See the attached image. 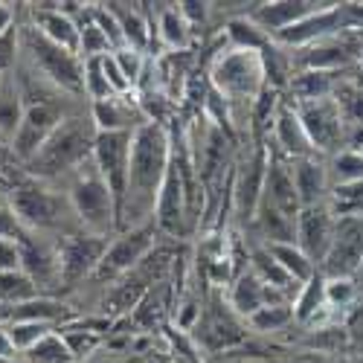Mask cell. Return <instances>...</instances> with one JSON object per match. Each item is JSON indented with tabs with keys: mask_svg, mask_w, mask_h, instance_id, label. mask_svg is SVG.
<instances>
[{
	"mask_svg": "<svg viewBox=\"0 0 363 363\" xmlns=\"http://www.w3.org/2000/svg\"><path fill=\"white\" fill-rule=\"evenodd\" d=\"M9 328V337H12V343H15V349L23 354V352H29L38 340H44L47 335H50V325L47 323H26V320H15V323H9L6 325Z\"/></svg>",
	"mask_w": 363,
	"mask_h": 363,
	"instance_id": "cell-29",
	"label": "cell"
},
{
	"mask_svg": "<svg viewBox=\"0 0 363 363\" xmlns=\"http://www.w3.org/2000/svg\"><path fill=\"white\" fill-rule=\"evenodd\" d=\"M264 177H267V166H264V155H259L245 166L238 177V186H235V203H238V213L245 218H253L256 209L262 203V192H264Z\"/></svg>",
	"mask_w": 363,
	"mask_h": 363,
	"instance_id": "cell-15",
	"label": "cell"
},
{
	"mask_svg": "<svg viewBox=\"0 0 363 363\" xmlns=\"http://www.w3.org/2000/svg\"><path fill=\"white\" fill-rule=\"evenodd\" d=\"M270 250V256H274L279 264H282V270L291 277V279H308L311 277V259L302 253L299 247H294V245H270L267 247Z\"/></svg>",
	"mask_w": 363,
	"mask_h": 363,
	"instance_id": "cell-25",
	"label": "cell"
},
{
	"mask_svg": "<svg viewBox=\"0 0 363 363\" xmlns=\"http://www.w3.org/2000/svg\"><path fill=\"white\" fill-rule=\"evenodd\" d=\"M21 50L29 55V62L38 70L41 79L52 82L55 87L67 90H84V67L79 65V55L47 41L35 26L21 33Z\"/></svg>",
	"mask_w": 363,
	"mask_h": 363,
	"instance_id": "cell-4",
	"label": "cell"
},
{
	"mask_svg": "<svg viewBox=\"0 0 363 363\" xmlns=\"http://www.w3.org/2000/svg\"><path fill=\"white\" fill-rule=\"evenodd\" d=\"M38 296V285L29 279L23 270H9V274H0V302L4 306H23V302Z\"/></svg>",
	"mask_w": 363,
	"mask_h": 363,
	"instance_id": "cell-23",
	"label": "cell"
},
{
	"mask_svg": "<svg viewBox=\"0 0 363 363\" xmlns=\"http://www.w3.org/2000/svg\"><path fill=\"white\" fill-rule=\"evenodd\" d=\"M277 134H279V143L294 151V155H306L308 151V137H306V128H302L299 116H294L291 111H282L279 119H277Z\"/></svg>",
	"mask_w": 363,
	"mask_h": 363,
	"instance_id": "cell-26",
	"label": "cell"
},
{
	"mask_svg": "<svg viewBox=\"0 0 363 363\" xmlns=\"http://www.w3.org/2000/svg\"><path fill=\"white\" fill-rule=\"evenodd\" d=\"M160 38L174 52L186 47V41H189V23H186L184 15H180V9H166L160 15Z\"/></svg>",
	"mask_w": 363,
	"mask_h": 363,
	"instance_id": "cell-27",
	"label": "cell"
},
{
	"mask_svg": "<svg viewBox=\"0 0 363 363\" xmlns=\"http://www.w3.org/2000/svg\"><path fill=\"white\" fill-rule=\"evenodd\" d=\"M335 166H337V177L343 180V184H346V180H354V184H357V180H363V157L340 155Z\"/></svg>",
	"mask_w": 363,
	"mask_h": 363,
	"instance_id": "cell-37",
	"label": "cell"
},
{
	"mask_svg": "<svg viewBox=\"0 0 363 363\" xmlns=\"http://www.w3.org/2000/svg\"><path fill=\"white\" fill-rule=\"evenodd\" d=\"M186 203H189V198L184 192V180H180L177 166L172 160L169 174L163 180V189H160V198H157V224L169 233H177L180 224H184V206Z\"/></svg>",
	"mask_w": 363,
	"mask_h": 363,
	"instance_id": "cell-14",
	"label": "cell"
},
{
	"mask_svg": "<svg viewBox=\"0 0 363 363\" xmlns=\"http://www.w3.org/2000/svg\"><path fill=\"white\" fill-rule=\"evenodd\" d=\"M148 247H151L148 230H140V233L116 238L113 245H108V253H105L99 270H102V274H119V270H128L131 264H137L145 256Z\"/></svg>",
	"mask_w": 363,
	"mask_h": 363,
	"instance_id": "cell-16",
	"label": "cell"
},
{
	"mask_svg": "<svg viewBox=\"0 0 363 363\" xmlns=\"http://www.w3.org/2000/svg\"><path fill=\"white\" fill-rule=\"evenodd\" d=\"M169 166H172V151H169V137L163 125L143 123L131 140L128 189H125L123 216L143 218L148 213H155Z\"/></svg>",
	"mask_w": 363,
	"mask_h": 363,
	"instance_id": "cell-1",
	"label": "cell"
},
{
	"mask_svg": "<svg viewBox=\"0 0 363 363\" xmlns=\"http://www.w3.org/2000/svg\"><path fill=\"white\" fill-rule=\"evenodd\" d=\"M70 206L79 216V221L84 224V230H90V235H105L111 227L119 224V206L113 192L108 189V184L102 180L94 157H90V166L79 172V177L70 186Z\"/></svg>",
	"mask_w": 363,
	"mask_h": 363,
	"instance_id": "cell-3",
	"label": "cell"
},
{
	"mask_svg": "<svg viewBox=\"0 0 363 363\" xmlns=\"http://www.w3.org/2000/svg\"><path fill=\"white\" fill-rule=\"evenodd\" d=\"M65 343L70 346L73 357H82V354H87L90 349H96L99 337H94L90 331H84V335H76V331H70V335H65Z\"/></svg>",
	"mask_w": 363,
	"mask_h": 363,
	"instance_id": "cell-40",
	"label": "cell"
},
{
	"mask_svg": "<svg viewBox=\"0 0 363 363\" xmlns=\"http://www.w3.org/2000/svg\"><path fill=\"white\" fill-rule=\"evenodd\" d=\"M18 52H21V33L12 26L9 33L0 35V76H6L15 67Z\"/></svg>",
	"mask_w": 363,
	"mask_h": 363,
	"instance_id": "cell-36",
	"label": "cell"
},
{
	"mask_svg": "<svg viewBox=\"0 0 363 363\" xmlns=\"http://www.w3.org/2000/svg\"><path fill=\"white\" fill-rule=\"evenodd\" d=\"M82 26V38H79V55L84 58V62H90V58H105L111 55V41L108 35L102 33V29L94 23V21H84L79 23Z\"/></svg>",
	"mask_w": 363,
	"mask_h": 363,
	"instance_id": "cell-28",
	"label": "cell"
},
{
	"mask_svg": "<svg viewBox=\"0 0 363 363\" xmlns=\"http://www.w3.org/2000/svg\"><path fill=\"white\" fill-rule=\"evenodd\" d=\"M0 363H18V360H4V357H0Z\"/></svg>",
	"mask_w": 363,
	"mask_h": 363,
	"instance_id": "cell-44",
	"label": "cell"
},
{
	"mask_svg": "<svg viewBox=\"0 0 363 363\" xmlns=\"http://www.w3.org/2000/svg\"><path fill=\"white\" fill-rule=\"evenodd\" d=\"M357 262H363V218H343L325 253V270L331 277H343L352 274Z\"/></svg>",
	"mask_w": 363,
	"mask_h": 363,
	"instance_id": "cell-10",
	"label": "cell"
},
{
	"mask_svg": "<svg viewBox=\"0 0 363 363\" xmlns=\"http://www.w3.org/2000/svg\"><path fill=\"white\" fill-rule=\"evenodd\" d=\"M21 245V270L33 279L38 288L50 285L52 279L62 277V264H58V253H52L44 241H35L23 230V235L18 238Z\"/></svg>",
	"mask_w": 363,
	"mask_h": 363,
	"instance_id": "cell-13",
	"label": "cell"
},
{
	"mask_svg": "<svg viewBox=\"0 0 363 363\" xmlns=\"http://www.w3.org/2000/svg\"><path fill=\"white\" fill-rule=\"evenodd\" d=\"M108 253L105 235H67L62 250H58V264H62V279L73 282L90 274L94 267L102 264Z\"/></svg>",
	"mask_w": 363,
	"mask_h": 363,
	"instance_id": "cell-9",
	"label": "cell"
},
{
	"mask_svg": "<svg viewBox=\"0 0 363 363\" xmlns=\"http://www.w3.org/2000/svg\"><path fill=\"white\" fill-rule=\"evenodd\" d=\"M291 311H288V306H264V308H259L253 317H247L250 320V325L256 328V331H277V328H282L285 323H291Z\"/></svg>",
	"mask_w": 363,
	"mask_h": 363,
	"instance_id": "cell-32",
	"label": "cell"
},
{
	"mask_svg": "<svg viewBox=\"0 0 363 363\" xmlns=\"http://www.w3.org/2000/svg\"><path fill=\"white\" fill-rule=\"evenodd\" d=\"M9 270H21V245L0 238V274H9Z\"/></svg>",
	"mask_w": 363,
	"mask_h": 363,
	"instance_id": "cell-39",
	"label": "cell"
},
{
	"mask_svg": "<svg viewBox=\"0 0 363 363\" xmlns=\"http://www.w3.org/2000/svg\"><path fill=\"white\" fill-rule=\"evenodd\" d=\"M62 108L55 102H29L26 105V113H23V123L15 134V151L23 157V160H33L41 145L52 137V131L62 125Z\"/></svg>",
	"mask_w": 363,
	"mask_h": 363,
	"instance_id": "cell-7",
	"label": "cell"
},
{
	"mask_svg": "<svg viewBox=\"0 0 363 363\" xmlns=\"http://www.w3.org/2000/svg\"><path fill=\"white\" fill-rule=\"evenodd\" d=\"M58 311H62V308H58L52 299L35 296V299L23 302V306H15L12 308V323L15 320H26V323H47L50 325V320L58 317Z\"/></svg>",
	"mask_w": 363,
	"mask_h": 363,
	"instance_id": "cell-30",
	"label": "cell"
},
{
	"mask_svg": "<svg viewBox=\"0 0 363 363\" xmlns=\"http://www.w3.org/2000/svg\"><path fill=\"white\" fill-rule=\"evenodd\" d=\"M294 90L299 94V99H308V102L325 99V90H328L325 73H306V76H299L294 82Z\"/></svg>",
	"mask_w": 363,
	"mask_h": 363,
	"instance_id": "cell-34",
	"label": "cell"
},
{
	"mask_svg": "<svg viewBox=\"0 0 363 363\" xmlns=\"http://www.w3.org/2000/svg\"><path fill=\"white\" fill-rule=\"evenodd\" d=\"M96 137H99V131L90 119H82V116L65 119V123L52 131V137L41 145L38 155L29 160V166H33L35 174H44V177L70 172L82 160L94 157Z\"/></svg>",
	"mask_w": 363,
	"mask_h": 363,
	"instance_id": "cell-2",
	"label": "cell"
},
{
	"mask_svg": "<svg viewBox=\"0 0 363 363\" xmlns=\"http://www.w3.org/2000/svg\"><path fill=\"white\" fill-rule=\"evenodd\" d=\"M84 90L90 94V99L94 102H102V99H111L113 90L102 73V58H90V62H84Z\"/></svg>",
	"mask_w": 363,
	"mask_h": 363,
	"instance_id": "cell-31",
	"label": "cell"
},
{
	"mask_svg": "<svg viewBox=\"0 0 363 363\" xmlns=\"http://www.w3.org/2000/svg\"><path fill=\"white\" fill-rule=\"evenodd\" d=\"M70 360H73L70 346L65 343L62 335H52V331L29 352H23V363H70Z\"/></svg>",
	"mask_w": 363,
	"mask_h": 363,
	"instance_id": "cell-24",
	"label": "cell"
},
{
	"mask_svg": "<svg viewBox=\"0 0 363 363\" xmlns=\"http://www.w3.org/2000/svg\"><path fill=\"white\" fill-rule=\"evenodd\" d=\"M131 140L134 131H99L96 148H94V163L108 184V189L116 198L119 216H123L125 189H128V163H131Z\"/></svg>",
	"mask_w": 363,
	"mask_h": 363,
	"instance_id": "cell-6",
	"label": "cell"
},
{
	"mask_svg": "<svg viewBox=\"0 0 363 363\" xmlns=\"http://www.w3.org/2000/svg\"><path fill=\"white\" fill-rule=\"evenodd\" d=\"M23 113H26L23 90L18 87L15 79H6L4 90H0V137L15 140L21 123H23Z\"/></svg>",
	"mask_w": 363,
	"mask_h": 363,
	"instance_id": "cell-18",
	"label": "cell"
},
{
	"mask_svg": "<svg viewBox=\"0 0 363 363\" xmlns=\"http://www.w3.org/2000/svg\"><path fill=\"white\" fill-rule=\"evenodd\" d=\"M230 35L238 44V50H262V44H264L262 29L253 21H233L230 23Z\"/></svg>",
	"mask_w": 363,
	"mask_h": 363,
	"instance_id": "cell-33",
	"label": "cell"
},
{
	"mask_svg": "<svg viewBox=\"0 0 363 363\" xmlns=\"http://www.w3.org/2000/svg\"><path fill=\"white\" fill-rule=\"evenodd\" d=\"M18 221L23 224V230H47V227H55L58 224V198L44 189V186H35V184H26V186H18L12 192V203Z\"/></svg>",
	"mask_w": 363,
	"mask_h": 363,
	"instance_id": "cell-8",
	"label": "cell"
},
{
	"mask_svg": "<svg viewBox=\"0 0 363 363\" xmlns=\"http://www.w3.org/2000/svg\"><path fill=\"white\" fill-rule=\"evenodd\" d=\"M108 9H111V12L116 15V21H119V29H123L125 47L143 52L145 44H148V23H145V18H143L137 9L125 6V4H111Z\"/></svg>",
	"mask_w": 363,
	"mask_h": 363,
	"instance_id": "cell-22",
	"label": "cell"
},
{
	"mask_svg": "<svg viewBox=\"0 0 363 363\" xmlns=\"http://www.w3.org/2000/svg\"><path fill=\"white\" fill-rule=\"evenodd\" d=\"M296 238H299V250L308 259H317L328 253L331 238H335V227H331L328 209L325 206H302V213L296 218Z\"/></svg>",
	"mask_w": 363,
	"mask_h": 363,
	"instance_id": "cell-12",
	"label": "cell"
},
{
	"mask_svg": "<svg viewBox=\"0 0 363 363\" xmlns=\"http://www.w3.org/2000/svg\"><path fill=\"white\" fill-rule=\"evenodd\" d=\"M0 357H4V360H18V357H21V352L15 349L6 325H0Z\"/></svg>",
	"mask_w": 363,
	"mask_h": 363,
	"instance_id": "cell-41",
	"label": "cell"
},
{
	"mask_svg": "<svg viewBox=\"0 0 363 363\" xmlns=\"http://www.w3.org/2000/svg\"><path fill=\"white\" fill-rule=\"evenodd\" d=\"M113 58H116L119 70H123V76L128 79V84H131V87H137V82H140V76H143V67H145L143 52L123 47V50H116V52H113Z\"/></svg>",
	"mask_w": 363,
	"mask_h": 363,
	"instance_id": "cell-35",
	"label": "cell"
},
{
	"mask_svg": "<svg viewBox=\"0 0 363 363\" xmlns=\"http://www.w3.org/2000/svg\"><path fill=\"white\" fill-rule=\"evenodd\" d=\"M299 123L306 128V137L308 143H314V148H335L340 143V134H343V111L328 102V99H320V102H311L299 111Z\"/></svg>",
	"mask_w": 363,
	"mask_h": 363,
	"instance_id": "cell-11",
	"label": "cell"
},
{
	"mask_svg": "<svg viewBox=\"0 0 363 363\" xmlns=\"http://www.w3.org/2000/svg\"><path fill=\"white\" fill-rule=\"evenodd\" d=\"M4 82H6V76H0V90H4Z\"/></svg>",
	"mask_w": 363,
	"mask_h": 363,
	"instance_id": "cell-43",
	"label": "cell"
},
{
	"mask_svg": "<svg viewBox=\"0 0 363 363\" xmlns=\"http://www.w3.org/2000/svg\"><path fill=\"white\" fill-rule=\"evenodd\" d=\"M294 184H296V195H299V203L302 206H314L325 189V172L308 160L302 157L296 166H294Z\"/></svg>",
	"mask_w": 363,
	"mask_h": 363,
	"instance_id": "cell-20",
	"label": "cell"
},
{
	"mask_svg": "<svg viewBox=\"0 0 363 363\" xmlns=\"http://www.w3.org/2000/svg\"><path fill=\"white\" fill-rule=\"evenodd\" d=\"M308 12H311L308 4H264V6H259V9L250 15V21H253L259 29H264V33L279 35L282 29L299 23Z\"/></svg>",
	"mask_w": 363,
	"mask_h": 363,
	"instance_id": "cell-17",
	"label": "cell"
},
{
	"mask_svg": "<svg viewBox=\"0 0 363 363\" xmlns=\"http://www.w3.org/2000/svg\"><path fill=\"white\" fill-rule=\"evenodd\" d=\"M12 21H15V12H12L6 4H0V35L9 33V29H12Z\"/></svg>",
	"mask_w": 363,
	"mask_h": 363,
	"instance_id": "cell-42",
	"label": "cell"
},
{
	"mask_svg": "<svg viewBox=\"0 0 363 363\" xmlns=\"http://www.w3.org/2000/svg\"><path fill=\"white\" fill-rule=\"evenodd\" d=\"M264 62L259 50H230L213 67V82L221 96L230 99H253L262 87Z\"/></svg>",
	"mask_w": 363,
	"mask_h": 363,
	"instance_id": "cell-5",
	"label": "cell"
},
{
	"mask_svg": "<svg viewBox=\"0 0 363 363\" xmlns=\"http://www.w3.org/2000/svg\"><path fill=\"white\" fill-rule=\"evenodd\" d=\"M23 235V224L18 221V216H15V209L12 206H4L0 203V238H6V241H18Z\"/></svg>",
	"mask_w": 363,
	"mask_h": 363,
	"instance_id": "cell-38",
	"label": "cell"
},
{
	"mask_svg": "<svg viewBox=\"0 0 363 363\" xmlns=\"http://www.w3.org/2000/svg\"><path fill=\"white\" fill-rule=\"evenodd\" d=\"M230 306L245 314V317H253L259 308L267 306V291H264V282L256 277V274H241L238 282L233 285V294H230Z\"/></svg>",
	"mask_w": 363,
	"mask_h": 363,
	"instance_id": "cell-19",
	"label": "cell"
},
{
	"mask_svg": "<svg viewBox=\"0 0 363 363\" xmlns=\"http://www.w3.org/2000/svg\"><path fill=\"white\" fill-rule=\"evenodd\" d=\"M94 125L96 131H137L140 128L131 123V113L119 96L94 102Z\"/></svg>",
	"mask_w": 363,
	"mask_h": 363,
	"instance_id": "cell-21",
	"label": "cell"
}]
</instances>
